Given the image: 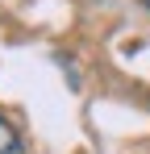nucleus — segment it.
Wrapping results in <instances>:
<instances>
[{
    "label": "nucleus",
    "mask_w": 150,
    "mask_h": 154,
    "mask_svg": "<svg viewBox=\"0 0 150 154\" xmlns=\"http://www.w3.org/2000/svg\"><path fill=\"white\" fill-rule=\"evenodd\" d=\"M21 150V137H17V129L8 117H0V154H17Z\"/></svg>",
    "instance_id": "f257e3e1"
},
{
    "label": "nucleus",
    "mask_w": 150,
    "mask_h": 154,
    "mask_svg": "<svg viewBox=\"0 0 150 154\" xmlns=\"http://www.w3.org/2000/svg\"><path fill=\"white\" fill-rule=\"evenodd\" d=\"M146 8H150V0H146Z\"/></svg>",
    "instance_id": "f03ea898"
}]
</instances>
